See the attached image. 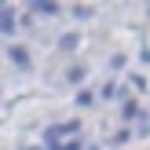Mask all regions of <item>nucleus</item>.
Returning a JSON list of instances; mask_svg holds the SVG:
<instances>
[{
	"instance_id": "1",
	"label": "nucleus",
	"mask_w": 150,
	"mask_h": 150,
	"mask_svg": "<svg viewBox=\"0 0 150 150\" xmlns=\"http://www.w3.org/2000/svg\"><path fill=\"white\" fill-rule=\"evenodd\" d=\"M73 48H77V37L66 33V37H62V51H73Z\"/></svg>"
},
{
	"instance_id": "2",
	"label": "nucleus",
	"mask_w": 150,
	"mask_h": 150,
	"mask_svg": "<svg viewBox=\"0 0 150 150\" xmlns=\"http://www.w3.org/2000/svg\"><path fill=\"white\" fill-rule=\"evenodd\" d=\"M11 59H15L18 66H26V62H29V59H26V51H22V48H11Z\"/></svg>"
}]
</instances>
